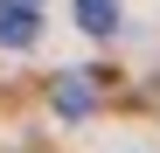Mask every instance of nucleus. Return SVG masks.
<instances>
[{
  "label": "nucleus",
  "mask_w": 160,
  "mask_h": 153,
  "mask_svg": "<svg viewBox=\"0 0 160 153\" xmlns=\"http://www.w3.org/2000/svg\"><path fill=\"white\" fill-rule=\"evenodd\" d=\"M42 35V0H0V49H28Z\"/></svg>",
  "instance_id": "f03ea898"
},
{
  "label": "nucleus",
  "mask_w": 160,
  "mask_h": 153,
  "mask_svg": "<svg viewBox=\"0 0 160 153\" xmlns=\"http://www.w3.org/2000/svg\"><path fill=\"white\" fill-rule=\"evenodd\" d=\"M104 97V70H56V84H49V105H56L63 125H84Z\"/></svg>",
  "instance_id": "f257e3e1"
},
{
  "label": "nucleus",
  "mask_w": 160,
  "mask_h": 153,
  "mask_svg": "<svg viewBox=\"0 0 160 153\" xmlns=\"http://www.w3.org/2000/svg\"><path fill=\"white\" fill-rule=\"evenodd\" d=\"M77 7V28L84 35H112L118 28V0H70Z\"/></svg>",
  "instance_id": "7ed1b4c3"
}]
</instances>
